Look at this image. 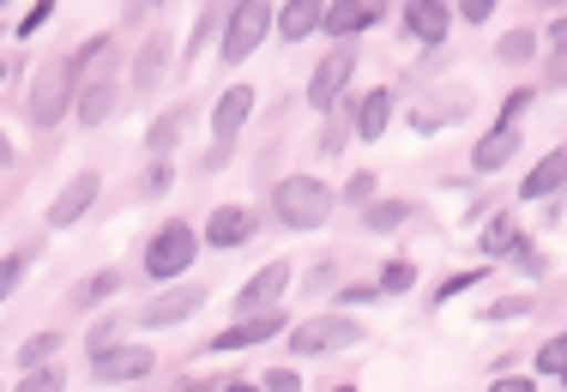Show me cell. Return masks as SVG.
<instances>
[{
  "instance_id": "cell-47",
  "label": "cell",
  "mask_w": 567,
  "mask_h": 392,
  "mask_svg": "<svg viewBox=\"0 0 567 392\" xmlns=\"http://www.w3.org/2000/svg\"><path fill=\"white\" fill-rule=\"evenodd\" d=\"M12 157H19V145H12V133H0V169H7Z\"/></svg>"
},
{
  "instance_id": "cell-5",
  "label": "cell",
  "mask_w": 567,
  "mask_h": 392,
  "mask_svg": "<svg viewBox=\"0 0 567 392\" xmlns=\"http://www.w3.org/2000/svg\"><path fill=\"white\" fill-rule=\"evenodd\" d=\"M266 37H272V0H236V7H229V19H224V49H218L224 66L254 61Z\"/></svg>"
},
{
  "instance_id": "cell-33",
  "label": "cell",
  "mask_w": 567,
  "mask_h": 392,
  "mask_svg": "<svg viewBox=\"0 0 567 392\" xmlns=\"http://www.w3.org/2000/svg\"><path fill=\"white\" fill-rule=\"evenodd\" d=\"M31 260H37L31 248H19V254H0V302H7V296L24 283V272H31Z\"/></svg>"
},
{
  "instance_id": "cell-39",
  "label": "cell",
  "mask_w": 567,
  "mask_h": 392,
  "mask_svg": "<svg viewBox=\"0 0 567 392\" xmlns=\"http://www.w3.org/2000/svg\"><path fill=\"white\" fill-rule=\"evenodd\" d=\"M121 332H127V314H103L97 327H91V350H97V344H115Z\"/></svg>"
},
{
  "instance_id": "cell-20",
  "label": "cell",
  "mask_w": 567,
  "mask_h": 392,
  "mask_svg": "<svg viewBox=\"0 0 567 392\" xmlns=\"http://www.w3.org/2000/svg\"><path fill=\"white\" fill-rule=\"evenodd\" d=\"M320 12H327V0H284L272 7V31L284 43H308V37H320Z\"/></svg>"
},
{
  "instance_id": "cell-46",
  "label": "cell",
  "mask_w": 567,
  "mask_h": 392,
  "mask_svg": "<svg viewBox=\"0 0 567 392\" xmlns=\"http://www.w3.org/2000/svg\"><path fill=\"white\" fill-rule=\"evenodd\" d=\"M537 381H532V374H502V392H532Z\"/></svg>"
},
{
  "instance_id": "cell-29",
  "label": "cell",
  "mask_w": 567,
  "mask_h": 392,
  "mask_svg": "<svg viewBox=\"0 0 567 392\" xmlns=\"http://www.w3.org/2000/svg\"><path fill=\"white\" fill-rule=\"evenodd\" d=\"M374 283H381V296H404V290H416V260H386L381 272H374Z\"/></svg>"
},
{
  "instance_id": "cell-16",
  "label": "cell",
  "mask_w": 567,
  "mask_h": 392,
  "mask_svg": "<svg viewBox=\"0 0 567 392\" xmlns=\"http://www.w3.org/2000/svg\"><path fill=\"white\" fill-rule=\"evenodd\" d=\"M115 110H121V79L115 73L79 85V97H73V121H79V127H110Z\"/></svg>"
},
{
  "instance_id": "cell-15",
  "label": "cell",
  "mask_w": 567,
  "mask_h": 392,
  "mask_svg": "<svg viewBox=\"0 0 567 392\" xmlns=\"http://www.w3.org/2000/svg\"><path fill=\"white\" fill-rule=\"evenodd\" d=\"M519 145H525L519 121H495V127L471 145V169H477V175H502L513 157H519Z\"/></svg>"
},
{
  "instance_id": "cell-24",
  "label": "cell",
  "mask_w": 567,
  "mask_h": 392,
  "mask_svg": "<svg viewBox=\"0 0 567 392\" xmlns=\"http://www.w3.org/2000/svg\"><path fill=\"white\" fill-rule=\"evenodd\" d=\"M519 241H525V236H519V224H513L507 212H495V218L483 224V236H477V254H483V260H489V266H502L507 254L519 248Z\"/></svg>"
},
{
  "instance_id": "cell-2",
  "label": "cell",
  "mask_w": 567,
  "mask_h": 392,
  "mask_svg": "<svg viewBox=\"0 0 567 392\" xmlns=\"http://www.w3.org/2000/svg\"><path fill=\"white\" fill-rule=\"evenodd\" d=\"M332 212H339V194L320 175H284L272 187V218L284 229H320Z\"/></svg>"
},
{
  "instance_id": "cell-40",
  "label": "cell",
  "mask_w": 567,
  "mask_h": 392,
  "mask_svg": "<svg viewBox=\"0 0 567 392\" xmlns=\"http://www.w3.org/2000/svg\"><path fill=\"white\" fill-rule=\"evenodd\" d=\"M532 103H537V91H532V85H519V91H507V97H502V121H519L525 110H532Z\"/></svg>"
},
{
  "instance_id": "cell-38",
  "label": "cell",
  "mask_w": 567,
  "mask_h": 392,
  "mask_svg": "<svg viewBox=\"0 0 567 392\" xmlns=\"http://www.w3.org/2000/svg\"><path fill=\"white\" fill-rule=\"evenodd\" d=\"M519 314H532V296H502V302L483 308V320H489V327H495V320H519Z\"/></svg>"
},
{
  "instance_id": "cell-31",
  "label": "cell",
  "mask_w": 567,
  "mask_h": 392,
  "mask_svg": "<svg viewBox=\"0 0 567 392\" xmlns=\"http://www.w3.org/2000/svg\"><path fill=\"white\" fill-rule=\"evenodd\" d=\"M169 187H175V157H152L140 175V199H164Z\"/></svg>"
},
{
  "instance_id": "cell-45",
  "label": "cell",
  "mask_w": 567,
  "mask_h": 392,
  "mask_svg": "<svg viewBox=\"0 0 567 392\" xmlns=\"http://www.w3.org/2000/svg\"><path fill=\"white\" fill-rule=\"evenodd\" d=\"M332 278H339V260H320L315 272H308V283H315V290H320V283H332Z\"/></svg>"
},
{
  "instance_id": "cell-17",
  "label": "cell",
  "mask_w": 567,
  "mask_h": 392,
  "mask_svg": "<svg viewBox=\"0 0 567 392\" xmlns=\"http://www.w3.org/2000/svg\"><path fill=\"white\" fill-rule=\"evenodd\" d=\"M254 229H260V218H254L248 206H218L199 224V241H212L218 254H229V248H241V241H254Z\"/></svg>"
},
{
  "instance_id": "cell-21",
  "label": "cell",
  "mask_w": 567,
  "mask_h": 392,
  "mask_svg": "<svg viewBox=\"0 0 567 392\" xmlns=\"http://www.w3.org/2000/svg\"><path fill=\"white\" fill-rule=\"evenodd\" d=\"M187 127H194V103H175V110H164L145 127V152L152 157H175V145L187 140Z\"/></svg>"
},
{
  "instance_id": "cell-48",
  "label": "cell",
  "mask_w": 567,
  "mask_h": 392,
  "mask_svg": "<svg viewBox=\"0 0 567 392\" xmlns=\"http://www.w3.org/2000/svg\"><path fill=\"white\" fill-rule=\"evenodd\" d=\"M145 7H169V0H145Z\"/></svg>"
},
{
  "instance_id": "cell-34",
  "label": "cell",
  "mask_w": 567,
  "mask_h": 392,
  "mask_svg": "<svg viewBox=\"0 0 567 392\" xmlns=\"http://www.w3.org/2000/svg\"><path fill=\"white\" fill-rule=\"evenodd\" d=\"M332 302H339V308H369V302H381V283H374V278H350V283L332 290Z\"/></svg>"
},
{
  "instance_id": "cell-11",
  "label": "cell",
  "mask_w": 567,
  "mask_h": 392,
  "mask_svg": "<svg viewBox=\"0 0 567 392\" xmlns=\"http://www.w3.org/2000/svg\"><path fill=\"white\" fill-rule=\"evenodd\" d=\"M393 110H399V91L393 85H369L362 91V97H350V133H357V140H386V127H393Z\"/></svg>"
},
{
  "instance_id": "cell-42",
  "label": "cell",
  "mask_w": 567,
  "mask_h": 392,
  "mask_svg": "<svg viewBox=\"0 0 567 392\" xmlns=\"http://www.w3.org/2000/svg\"><path fill=\"white\" fill-rule=\"evenodd\" d=\"M229 157H236V140H218V145H212L206 157H199V169H206V175H218V169L229 164Z\"/></svg>"
},
{
  "instance_id": "cell-7",
  "label": "cell",
  "mask_w": 567,
  "mask_h": 392,
  "mask_svg": "<svg viewBox=\"0 0 567 392\" xmlns=\"http://www.w3.org/2000/svg\"><path fill=\"white\" fill-rule=\"evenodd\" d=\"M284 327H290L284 302H278V308H254V314H241V320H236V327L212 332L206 344L194 350V357H229V350H254V344H266V338H278Z\"/></svg>"
},
{
  "instance_id": "cell-22",
  "label": "cell",
  "mask_w": 567,
  "mask_h": 392,
  "mask_svg": "<svg viewBox=\"0 0 567 392\" xmlns=\"http://www.w3.org/2000/svg\"><path fill=\"white\" fill-rule=\"evenodd\" d=\"M561 182H567V152H561V145H549V157H537L532 175L519 182V199H537V206H544L549 194H561Z\"/></svg>"
},
{
  "instance_id": "cell-35",
  "label": "cell",
  "mask_w": 567,
  "mask_h": 392,
  "mask_svg": "<svg viewBox=\"0 0 567 392\" xmlns=\"http://www.w3.org/2000/svg\"><path fill=\"white\" fill-rule=\"evenodd\" d=\"M483 278H489V260H483V266H471V272H447V278H441V290H435V302H453V296L477 290Z\"/></svg>"
},
{
  "instance_id": "cell-36",
  "label": "cell",
  "mask_w": 567,
  "mask_h": 392,
  "mask_svg": "<svg viewBox=\"0 0 567 392\" xmlns=\"http://www.w3.org/2000/svg\"><path fill=\"white\" fill-rule=\"evenodd\" d=\"M374 187H381V175H374V169H357V175H350V182L339 187V199H344V206H369Z\"/></svg>"
},
{
  "instance_id": "cell-18",
  "label": "cell",
  "mask_w": 567,
  "mask_h": 392,
  "mask_svg": "<svg viewBox=\"0 0 567 392\" xmlns=\"http://www.w3.org/2000/svg\"><path fill=\"white\" fill-rule=\"evenodd\" d=\"M381 12H386V7H369V0H327V12H320V31L339 37V43H357V37L369 31Z\"/></svg>"
},
{
  "instance_id": "cell-8",
  "label": "cell",
  "mask_w": 567,
  "mask_h": 392,
  "mask_svg": "<svg viewBox=\"0 0 567 392\" xmlns=\"http://www.w3.org/2000/svg\"><path fill=\"white\" fill-rule=\"evenodd\" d=\"M350 79H357V43H339V49H327L320 55V66L308 73V110H320L327 115L332 103L350 91Z\"/></svg>"
},
{
  "instance_id": "cell-49",
  "label": "cell",
  "mask_w": 567,
  "mask_h": 392,
  "mask_svg": "<svg viewBox=\"0 0 567 392\" xmlns=\"http://www.w3.org/2000/svg\"><path fill=\"white\" fill-rule=\"evenodd\" d=\"M7 7H12V0H0V12H7Z\"/></svg>"
},
{
  "instance_id": "cell-41",
  "label": "cell",
  "mask_w": 567,
  "mask_h": 392,
  "mask_svg": "<svg viewBox=\"0 0 567 392\" xmlns=\"http://www.w3.org/2000/svg\"><path fill=\"white\" fill-rule=\"evenodd\" d=\"M254 386H266V392H290V386H302V374H296V369H266Z\"/></svg>"
},
{
  "instance_id": "cell-44",
  "label": "cell",
  "mask_w": 567,
  "mask_h": 392,
  "mask_svg": "<svg viewBox=\"0 0 567 392\" xmlns=\"http://www.w3.org/2000/svg\"><path fill=\"white\" fill-rule=\"evenodd\" d=\"M549 55H567V19H561V12L549 19Z\"/></svg>"
},
{
  "instance_id": "cell-14",
  "label": "cell",
  "mask_w": 567,
  "mask_h": 392,
  "mask_svg": "<svg viewBox=\"0 0 567 392\" xmlns=\"http://www.w3.org/2000/svg\"><path fill=\"white\" fill-rule=\"evenodd\" d=\"M404 37L423 49H441L453 37V0H404Z\"/></svg>"
},
{
  "instance_id": "cell-12",
  "label": "cell",
  "mask_w": 567,
  "mask_h": 392,
  "mask_svg": "<svg viewBox=\"0 0 567 392\" xmlns=\"http://www.w3.org/2000/svg\"><path fill=\"white\" fill-rule=\"evenodd\" d=\"M199 308H206V290H194V283H182V290H157L152 302H140V327L164 332V327H182V320H194Z\"/></svg>"
},
{
  "instance_id": "cell-26",
  "label": "cell",
  "mask_w": 567,
  "mask_h": 392,
  "mask_svg": "<svg viewBox=\"0 0 567 392\" xmlns=\"http://www.w3.org/2000/svg\"><path fill=\"white\" fill-rule=\"evenodd\" d=\"M404 224H411V206H404V199H369V206H362V229H369V236H393Z\"/></svg>"
},
{
  "instance_id": "cell-27",
  "label": "cell",
  "mask_w": 567,
  "mask_h": 392,
  "mask_svg": "<svg viewBox=\"0 0 567 392\" xmlns=\"http://www.w3.org/2000/svg\"><path fill=\"white\" fill-rule=\"evenodd\" d=\"M212 31H218V7H199V19H194V31H187V43L175 49V66H194L199 55H206Z\"/></svg>"
},
{
  "instance_id": "cell-3",
  "label": "cell",
  "mask_w": 567,
  "mask_h": 392,
  "mask_svg": "<svg viewBox=\"0 0 567 392\" xmlns=\"http://www.w3.org/2000/svg\"><path fill=\"white\" fill-rule=\"evenodd\" d=\"M73 97H79V73H73V61H66V55L43 61V66L31 73V97H24V121H31L37 133L61 127L66 110H73Z\"/></svg>"
},
{
  "instance_id": "cell-23",
  "label": "cell",
  "mask_w": 567,
  "mask_h": 392,
  "mask_svg": "<svg viewBox=\"0 0 567 392\" xmlns=\"http://www.w3.org/2000/svg\"><path fill=\"white\" fill-rule=\"evenodd\" d=\"M121 283H127V272H121V266H103V272H91V278H79V283H73L66 308H73V314H91V308H103V302H110V296L121 290Z\"/></svg>"
},
{
  "instance_id": "cell-30",
  "label": "cell",
  "mask_w": 567,
  "mask_h": 392,
  "mask_svg": "<svg viewBox=\"0 0 567 392\" xmlns=\"http://www.w3.org/2000/svg\"><path fill=\"white\" fill-rule=\"evenodd\" d=\"M537 374H544L549 386L567 381V338H561V332L549 338V344H537Z\"/></svg>"
},
{
  "instance_id": "cell-28",
  "label": "cell",
  "mask_w": 567,
  "mask_h": 392,
  "mask_svg": "<svg viewBox=\"0 0 567 392\" xmlns=\"http://www.w3.org/2000/svg\"><path fill=\"white\" fill-rule=\"evenodd\" d=\"M61 344H66L61 332H31V338L19 344V369H37V362H55V357H61Z\"/></svg>"
},
{
  "instance_id": "cell-9",
  "label": "cell",
  "mask_w": 567,
  "mask_h": 392,
  "mask_svg": "<svg viewBox=\"0 0 567 392\" xmlns=\"http://www.w3.org/2000/svg\"><path fill=\"white\" fill-rule=\"evenodd\" d=\"M97 194H103V175H97V169H73V175H66V187L49 199L43 224H49V229H73L91 206H97Z\"/></svg>"
},
{
  "instance_id": "cell-10",
  "label": "cell",
  "mask_w": 567,
  "mask_h": 392,
  "mask_svg": "<svg viewBox=\"0 0 567 392\" xmlns=\"http://www.w3.org/2000/svg\"><path fill=\"white\" fill-rule=\"evenodd\" d=\"M175 73V43H169V31H152L140 49H133V73H127V85L140 91V97H152V91H164V79Z\"/></svg>"
},
{
  "instance_id": "cell-32",
  "label": "cell",
  "mask_w": 567,
  "mask_h": 392,
  "mask_svg": "<svg viewBox=\"0 0 567 392\" xmlns=\"http://www.w3.org/2000/svg\"><path fill=\"white\" fill-rule=\"evenodd\" d=\"M532 55H537V31H502V43H495V61L525 66Z\"/></svg>"
},
{
  "instance_id": "cell-19",
  "label": "cell",
  "mask_w": 567,
  "mask_h": 392,
  "mask_svg": "<svg viewBox=\"0 0 567 392\" xmlns=\"http://www.w3.org/2000/svg\"><path fill=\"white\" fill-rule=\"evenodd\" d=\"M254 103H260V91L254 85H229L218 103H212V140H236L241 127H248Z\"/></svg>"
},
{
  "instance_id": "cell-43",
  "label": "cell",
  "mask_w": 567,
  "mask_h": 392,
  "mask_svg": "<svg viewBox=\"0 0 567 392\" xmlns=\"http://www.w3.org/2000/svg\"><path fill=\"white\" fill-rule=\"evenodd\" d=\"M458 19H465V24H489L495 19V0H458Z\"/></svg>"
},
{
  "instance_id": "cell-4",
  "label": "cell",
  "mask_w": 567,
  "mask_h": 392,
  "mask_svg": "<svg viewBox=\"0 0 567 392\" xmlns=\"http://www.w3.org/2000/svg\"><path fill=\"white\" fill-rule=\"evenodd\" d=\"M199 229L187 224V218H169L164 229H152L145 236V278L152 283H175V278H187V266L199 260Z\"/></svg>"
},
{
  "instance_id": "cell-51",
  "label": "cell",
  "mask_w": 567,
  "mask_h": 392,
  "mask_svg": "<svg viewBox=\"0 0 567 392\" xmlns=\"http://www.w3.org/2000/svg\"><path fill=\"white\" fill-rule=\"evenodd\" d=\"M0 37H7V31H0Z\"/></svg>"
},
{
  "instance_id": "cell-50",
  "label": "cell",
  "mask_w": 567,
  "mask_h": 392,
  "mask_svg": "<svg viewBox=\"0 0 567 392\" xmlns=\"http://www.w3.org/2000/svg\"><path fill=\"white\" fill-rule=\"evenodd\" d=\"M369 7H386V0H369Z\"/></svg>"
},
{
  "instance_id": "cell-6",
  "label": "cell",
  "mask_w": 567,
  "mask_h": 392,
  "mask_svg": "<svg viewBox=\"0 0 567 392\" xmlns=\"http://www.w3.org/2000/svg\"><path fill=\"white\" fill-rule=\"evenodd\" d=\"M145 374H157V350L152 344L115 338V344L91 350V381H103V386H127V381H145Z\"/></svg>"
},
{
  "instance_id": "cell-1",
  "label": "cell",
  "mask_w": 567,
  "mask_h": 392,
  "mask_svg": "<svg viewBox=\"0 0 567 392\" xmlns=\"http://www.w3.org/2000/svg\"><path fill=\"white\" fill-rule=\"evenodd\" d=\"M290 357H302V362H315V357H339V350L350 344H362V320L350 314V308H327V314H308V320H290Z\"/></svg>"
},
{
  "instance_id": "cell-25",
  "label": "cell",
  "mask_w": 567,
  "mask_h": 392,
  "mask_svg": "<svg viewBox=\"0 0 567 392\" xmlns=\"http://www.w3.org/2000/svg\"><path fill=\"white\" fill-rule=\"evenodd\" d=\"M465 110H471V103H465V97H458V91H453V97L416 103V110H411V127H416V133H441V127H458V121H465Z\"/></svg>"
},
{
  "instance_id": "cell-13",
  "label": "cell",
  "mask_w": 567,
  "mask_h": 392,
  "mask_svg": "<svg viewBox=\"0 0 567 392\" xmlns=\"http://www.w3.org/2000/svg\"><path fill=\"white\" fill-rule=\"evenodd\" d=\"M290 283H296V266H290V260H266L260 272H254V278L236 290V314H254V308H278L284 296H290Z\"/></svg>"
},
{
  "instance_id": "cell-37",
  "label": "cell",
  "mask_w": 567,
  "mask_h": 392,
  "mask_svg": "<svg viewBox=\"0 0 567 392\" xmlns=\"http://www.w3.org/2000/svg\"><path fill=\"white\" fill-rule=\"evenodd\" d=\"M49 19H55V0H31V12H24V19H19V43H31V37L43 31Z\"/></svg>"
}]
</instances>
